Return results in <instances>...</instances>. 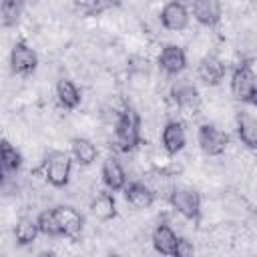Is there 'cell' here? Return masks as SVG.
Instances as JSON below:
<instances>
[{"mask_svg":"<svg viewBox=\"0 0 257 257\" xmlns=\"http://www.w3.org/2000/svg\"><path fill=\"white\" fill-rule=\"evenodd\" d=\"M143 118H141V112L126 104L116 120L112 122V143H114V149L118 153H133L139 149L141 141H143Z\"/></svg>","mask_w":257,"mask_h":257,"instance_id":"6da1fadb","label":"cell"},{"mask_svg":"<svg viewBox=\"0 0 257 257\" xmlns=\"http://www.w3.org/2000/svg\"><path fill=\"white\" fill-rule=\"evenodd\" d=\"M42 177L54 189H62L72 177V157L64 151H50L42 161Z\"/></svg>","mask_w":257,"mask_h":257,"instance_id":"7a4b0ae2","label":"cell"},{"mask_svg":"<svg viewBox=\"0 0 257 257\" xmlns=\"http://www.w3.org/2000/svg\"><path fill=\"white\" fill-rule=\"evenodd\" d=\"M171 209L187 221H199L201 217V195L191 187H173L169 191Z\"/></svg>","mask_w":257,"mask_h":257,"instance_id":"3957f363","label":"cell"},{"mask_svg":"<svg viewBox=\"0 0 257 257\" xmlns=\"http://www.w3.org/2000/svg\"><path fill=\"white\" fill-rule=\"evenodd\" d=\"M231 94L235 100H239L241 104H249L255 102L257 96V82H255V72L251 62H239V66H235V70L231 72Z\"/></svg>","mask_w":257,"mask_h":257,"instance_id":"277c9868","label":"cell"},{"mask_svg":"<svg viewBox=\"0 0 257 257\" xmlns=\"http://www.w3.org/2000/svg\"><path fill=\"white\" fill-rule=\"evenodd\" d=\"M197 145H199L203 155H207V157H221L229 149L231 141H229L227 131H223L215 122H203L197 128Z\"/></svg>","mask_w":257,"mask_h":257,"instance_id":"5b68a950","label":"cell"},{"mask_svg":"<svg viewBox=\"0 0 257 257\" xmlns=\"http://www.w3.org/2000/svg\"><path fill=\"white\" fill-rule=\"evenodd\" d=\"M10 70L16 76H30L38 68V54L26 40H16L10 48Z\"/></svg>","mask_w":257,"mask_h":257,"instance_id":"8992f818","label":"cell"},{"mask_svg":"<svg viewBox=\"0 0 257 257\" xmlns=\"http://www.w3.org/2000/svg\"><path fill=\"white\" fill-rule=\"evenodd\" d=\"M189 18H191V14L183 0H169L159 12V22L169 32L185 30L189 26Z\"/></svg>","mask_w":257,"mask_h":257,"instance_id":"52a82bcc","label":"cell"},{"mask_svg":"<svg viewBox=\"0 0 257 257\" xmlns=\"http://www.w3.org/2000/svg\"><path fill=\"white\" fill-rule=\"evenodd\" d=\"M52 209H54V215H56V221L60 227V235L70 241L80 239L82 229H84V217L78 213V209H74L70 205H58Z\"/></svg>","mask_w":257,"mask_h":257,"instance_id":"ba28073f","label":"cell"},{"mask_svg":"<svg viewBox=\"0 0 257 257\" xmlns=\"http://www.w3.org/2000/svg\"><path fill=\"white\" fill-rule=\"evenodd\" d=\"M225 74H227V64L217 54H205L197 64V78L209 88L219 86Z\"/></svg>","mask_w":257,"mask_h":257,"instance_id":"9c48e42d","label":"cell"},{"mask_svg":"<svg viewBox=\"0 0 257 257\" xmlns=\"http://www.w3.org/2000/svg\"><path fill=\"white\" fill-rule=\"evenodd\" d=\"M187 145V133H185V124L179 118H169L163 128H161V149L173 157L179 155Z\"/></svg>","mask_w":257,"mask_h":257,"instance_id":"30bf717a","label":"cell"},{"mask_svg":"<svg viewBox=\"0 0 257 257\" xmlns=\"http://www.w3.org/2000/svg\"><path fill=\"white\" fill-rule=\"evenodd\" d=\"M159 68L169 76H179L187 68V52L179 44H165L157 56Z\"/></svg>","mask_w":257,"mask_h":257,"instance_id":"8fae6325","label":"cell"},{"mask_svg":"<svg viewBox=\"0 0 257 257\" xmlns=\"http://www.w3.org/2000/svg\"><path fill=\"white\" fill-rule=\"evenodd\" d=\"M249 108H241L235 116V128H237V137L239 141L247 147V149H255L257 147V118L253 112L255 102L247 104Z\"/></svg>","mask_w":257,"mask_h":257,"instance_id":"7c38bea8","label":"cell"},{"mask_svg":"<svg viewBox=\"0 0 257 257\" xmlns=\"http://www.w3.org/2000/svg\"><path fill=\"white\" fill-rule=\"evenodd\" d=\"M191 10L193 18L205 28H215L223 18L221 0H191Z\"/></svg>","mask_w":257,"mask_h":257,"instance_id":"4fadbf2b","label":"cell"},{"mask_svg":"<svg viewBox=\"0 0 257 257\" xmlns=\"http://www.w3.org/2000/svg\"><path fill=\"white\" fill-rule=\"evenodd\" d=\"M100 179L104 183V187L112 193L116 191H122L124 185H126V171L124 167L120 165V161L112 155H108L104 161H102V167H100Z\"/></svg>","mask_w":257,"mask_h":257,"instance_id":"5bb4252c","label":"cell"},{"mask_svg":"<svg viewBox=\"0 0 257 257\" xmlns=\"http://www.w3.org/2000/svg\"><path fill=\"white\" fill-rule=\"evenodd\" d=\"M122 191H124V199L128 201V205L137 211H147L155 203V193L149 189V185L145 181H133V183L124 185Z\"/></svg>","mask_w":257,"mask_h":257,"instance_id":"9a60e30c","label":"cell"},{"mask_svg":"<svg viewBox=\"0 0 257 257\" xmlns=\"http://www.w3.org/2000/svg\"><path fill=\"white\" fill-rule=\"evenodd\" d=\"M177 239H179V233L169 223H165V221H161L153 229V235H151L153 247L161 255H173L175 253V247H177Z\"/></svg>","mask_w":257,"mask_h":257,"instance_id":"2e32d148","label":"cell"},{"mask_svg":"<svg viewBox=\"0 0 257 257\" xmlns=\"http://www.w3.org/2000/svg\"><path fill=\"white\" fill-rule=\"evenodd\" d=\"M54 92H56V100L62 108L66 110H74L80 106V100H82V92L80 88L76 86L74 80L70 78H58L56 80V86H54Z\"/></svg>","mask_w":257,"mask_h":257,"instance_id":"e0dca14e","label":"cell"},{"mask_svg":"<svg viewBox=\"0 0 257 257\" xmlns=\"http://www.w3.org/2000/svg\"><path fill=\"white\" fill-rule=\"evenodd\" d=\"M70 157L78 167H90L98 157V147L86 137H74L70 141Z\"/></svg>","mask_w":257,"mask_h":257,"instance_id":"ac0fdd59","label":"cell"},{"mask_svg":"<svg viewBox=\"0 0 257 257\" xmlns=\"http://www.w3.org/2000/svg\"><path fill=\"white\" fill-rule=\"evenodd\" d=\"M90 213L100 223L112 221L116 217V201H114L112 191L106 189V191H100L98 195H94V199L90 201Z\"/></svg>","mask_w":257,"mask_h":257,"instance_id":"d6986e66","label":"cell"},{"mask_svg":"<svg viewBox=\"0 0 257 257\" xmlns=\"http://www.w3.org/2000/svg\"><path fill=\"white\" fill-rule=\"evenodd\" d=\"M38 235H40V231H38V223H36V219L24 215V217H20V219L16 221V227H14V239H16L18 245H30V243L36 241Z\"/></svg>","mask_w":257,"mask_h":257,"instance_id":"ffe728a7","label":"cell"},{"mask_svg":"<svg viewBox=\"0 0 257 257\" xmlns=\"http://www.w3.org/2000/svg\"><path fill=\"white\" fill-rule=\"evenodd\" d=\"M0 163L4 165L6 173H16L22 167V153L6 139H0Z\"/></svg>","mask_w":257,"mask_h":257,"instance_id":"44dd1931","label":"cell"},{"mask_svg":"<svg viewBox=\"0 0 257 257\" xmlns=\"http://www.w3.org/2000/svg\"><path fill=\"white\" fill-rule=\"evenodd\" d=\"M24 10V0H0V22L4 26H14Z\"/></svg>","mask_w":257,"mask_h":257,"instance_id":"7402d4cb","label":"cell"},{"mask_svg":"<svg viewBox=\"0 0 257 257\" xmlns=\"http://www.w3.org/2000/svg\"><path fill=\"white\" fill-rule=\"evenodd\" d=\"M36 223H38V231L40 235H46V237H62L60 235V227H58V221H56V215H54V209H44L38 213L36 217Z\"/></svg>","mask_w":257,"mask_h":257,"instance_id":"603a6c76","label":"cell"},{"mask_svg":"<svg viewBox=\"0 0 257 257\" xmlns=\"http://www.w3.org/2000/svg\"><path fill=\"white\" fill-rule=\"evenodd\" d=\"M72 4L82 16H98L108 6L106 0H72Z\"/></svg>","mask_w":257,"mask_h":257,"instance_id":"cb8c5ba5","label":"cell"},{"mask_svg":"<svg viewBox=\"0 0 257 257\" xmlns=\"http://www.w3.org/2000/svg\"><path fill=\"white\" fill-rule=\"evenodd\" d=\"M195 253V245L187 239V237H181L179 235V239H177V247H175V253H173V257H191Z\"/></svg>","mask_w":257,"mask_h":257,"instance_id":"d4e9b609","label":"cell"},{"mask_svg":"<svg viewBox=\"0 0 257 257\" xmlns=\"http://www.w3.org/2000/svg\"><path fill=\"white\" fill-rule=\"evenodd\" d=\"M6 175H8V173H6V169H4V165L0 163V187H2V185H4V181H6Z\"/></svg>","mask_w":257,"mask_h":257,"instance_id":"484cf974","label":"cell"},{"mask_svg":"<svg viewBox=\"0 0 257 257\" xmlns=\"http://www.w3.org/2000/svg\"><path fill=\"white\" fill-rule=\"evenodd\" d=\"M106 4H108V6H114V8H116V6H120V4H122V0H106Z\"/></svg>","mask_w":257,"mask_h":257,"instance_id":"4316f807","label":"cell"}]
</instances>
